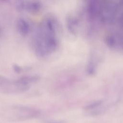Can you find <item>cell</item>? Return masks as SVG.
<instances>
[{"instance_id":"cell-3","label":"cell","mask_w":123,"mask_h":123,"mask_svg":"<svg viewBox=\"0 0 123 123\" xmlns=\"http://www.w3.org/2000/svg\"><path fill=\"white\" fill-rule=\"evenodd\" d=\"M14 70L15 71H17V72H19L21 70L20 67H19L18 65H14Z\"/></svg>"},{"instance_id":"cell-4","label":"cell","mask_w":123,"mask_h":123,"mask_svg":"<svg viewBox=\"0 0 123 123\" xmlns=\"http://www.w3.org/2000/svg\"></svg>"},{"instance_id":"cell-2","label":"cell","mask_w":123,"mask_h":123,"mask_svg":"<svg viewBox=\"0 0 123 123\" xmlns=\"http://www.w3.org/2000/svg\"><path fill=\"white\" fill-rule=\"evenodd\" d=\"M26 9L31 12H37L41 7V5L38 2L31 1L28 2L25 5Z\"/></svg>"},{"instance_id":"cell-1","label":"cell","mask_w":123,"mask_h":123,"mask_svg":"<svg viewBox=\"0 0 123 123\" xmlns=\"http://www.w3.org/2000/svg\"><path fill=\"white\" fill-rule=\"evenodd\" d=\"M17 26L18 31L23 36H25L29 32V25L27 22L23 19H20L18 21Z\"/></svg>"}]
</instances>
